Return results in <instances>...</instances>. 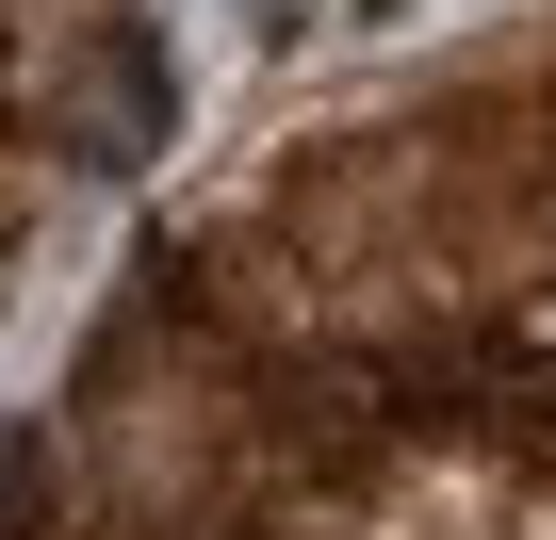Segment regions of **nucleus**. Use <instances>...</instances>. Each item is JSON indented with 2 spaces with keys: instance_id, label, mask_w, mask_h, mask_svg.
<instances>
[{
  "instance_id": "nucleus-1",
  "label": "nucleus",
  "mask_w": 556,
  "mask_h": 540,
  "mask_svg": "<svg viewBox=\"0 0 556 540\" xmlns=\"http://www.w3.org/2000/svg\"><path fill=\"white\" fill-rule=\"evenodd\" d=\"M344 17H361V0H344Z\"/></svg>"
}]
</instances>
